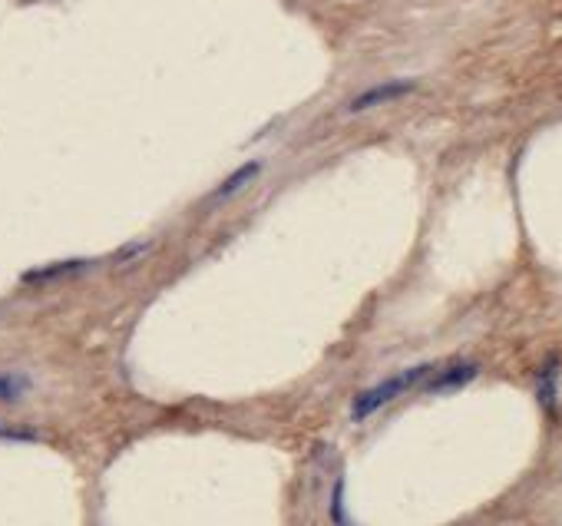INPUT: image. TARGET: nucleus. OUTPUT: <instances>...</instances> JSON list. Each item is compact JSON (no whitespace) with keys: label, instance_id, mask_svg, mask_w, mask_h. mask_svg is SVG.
<instances>
[{"label":"nucleus","instance_id":"2","mask_svg":"<svg viewBox=\"0 0 562 526\" xmlns=\"http://www.w3.org/2000/svg\"><path fill=\"white\" fill-rule=\"evenodd\" d=\"M414 90V83L410 80H394V83H381V87H371L358 93L354 100L348 103V113H361V110H371V106H381V103H391V100H401Z\"/></svg>","mask_w":562,"mask_h":526},{"label":"nucleus","instance_id":"5","mask_svg":"<svg viewBox=\"0 0 562 526\" xmlns=\"http://www.w3.org/2000/svg\"><path fill=\"white\" fill-rule=\"evenodd\" d=\"M258 169H262V163H245L242 169H235V173H232L229 179H225L219 189L212 192V202H225V199H232L235 192H242V189L248 186V182H252V179L258 176Z\"/></svg>","mask_w":562,"mask_h":526},{"label":"nucleus","instance_id":"4","mask_svg":"<svg viewBox=\"0 0 562 526\" xmlns=\"http://www.w3.org/2000/svg\"><path fill=\"white\" fill-rule=\"evenodd\" d=\"M477 364H470V361H463V364H450L447 371H440L437 378H430L427 381V391H434V394H440V391H457V388H463V384H470L473 378H477Z\"/></svg>","mask_w":562,"mask_h":526},{"label":"nucleus","instance_id":"1","mask_svg":"<svg viewBox=\"0 0 562 526\" xmlns=\"http://www.w3.org/2000/svg\"><path fill=\"white\" fill-rule=\"evenodd\" d=\"M430 371H434L430 364H417V368H407L401 374H394V378H384L381 384H374V388L361 391L358 397H354V404H351V417H354V421H364V417L377 414L381 407L397 401V397H401L404 391H410L414 384L424 381Z\"/></svg>","mask_w":562,"mask_h":526},{"label":"nucleus","instance_id":"6","mask_svg":"<svg viewBox=\"0 0 562 526\" xmlns=\"http://www.w3.org/2000/svg\"><path fill=\"white\" fill-rule=\"evenodd\" d=\"M80 268H86V262H57L47 268H37V272L27 275V282H57L63 275H77Z\"/></svg>","mask_w":562,"mask_h":526},{"label":"nucleus","instance_id":"3","mask_svg":"<svg viewBox=\"0 0 562 526\" xmlns=\"http://www.w3.org/2000/svg\"><path fill=\"white\" fill-rule=\"evenodd\" d=\"M34 391H37L34 374L14 371V368L0 371V407H14L20 401H27V397L34 394Z\"/></svg>","mask_w":562,"mask_h":526}]
</instances>
